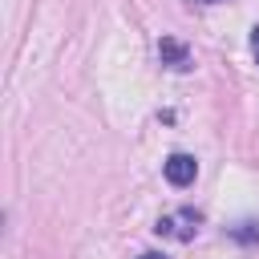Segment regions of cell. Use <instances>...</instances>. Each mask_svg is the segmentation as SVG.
Segmentation results:
<instances>
[{"label":"cell","instance_id":"obj_5","mask_svg":"<svg viewBox=\"0 0 259 259\" xmlns=\"http://www.w3.org/2000/svg\"><path fill=\"white\" fill-rule=\"evenodd\" d=\"M251 53H255V65H259V24L251 28Z\"/></svg>","mask_w":259,"mask_h":259},{"label":"cell","instance_id":"obj_6","mask_svg":"<svg viewBox=\"0 0 259 259\" xmlns=\"http://www.w3.org/2000/svg\"><path fill=\"white\" fill-rule=\"evenodd\" d=\"M138 259H166V255H158V251H142Z\"/></svg>","mask_w":259,"mask_h":259},{"label":"cell","instance_id":"obj_2","mask_svg":"<svg viewBox=\"0 0 259 259\" xmlns=\"http://www.w3.org/2000/svg\"><path fill=\"white\" fill-rule=\"evenodd\" d=\"M162 174H166V182L170 186H190L194 178H198V162L190 158V154H170L166 162H162Z\"/></svg>","mask_w":259,"mask_h":259},{"label":"cell","instance_id":"obj_7","mask_svg":"<svg viewBox=\"0 0 259 259\" xmlns=\"http://www.w3.org/2000/svg\"><path fill=\"white\" fill-rule=\"evenodd\" d=\"M194 4H219V0H194Z\"/></svg>","mask_w":259,"mask_h":259},{"label":"cell","instance_id":"obj_1","mask_svg":"<svg viewBox=\"0 0 259 259\" xmlns=\"http://www.w3.org/2000/svg\"><path fill=\"white\" fill-rule=\"evenodd\" d=\"M198 227H202V214H198L194 206L170 210V214H162V219L154 223V231H158V235H166V239H178V243H190V239L198 235Z\"/></svg>","mask_w":259,"mask_h":259},{"label":"cell","instance_id":"obj_3","mask_svg":"<svg viewBox=\"0 0 259 259\" xmlns=\"http://www.w3.org/2000/svg\"><path fill=\"white\" fill-rule=\"evenodd\" d=\"M158 61H162L166 69H174V73H186V69L194 65L190 49H186L178 36H162V40H158Z\"/></svg>","mask_w":259,"mask_h":259},{"label":"cell","instance_id":"obj_4","mask_svg":"<svg viewBox=\"0 0 259 259\" xmlns=\"http://www.w3.org/2000/svg\"><path fill=\"white\" fill-rule=\"evenodd\" d=\"M227 235H231L235 243H243V247H259V223H255V219L231 223V227H227Z\"/></svg>","mask_w":259,"mask_h":259}]
</instances>
